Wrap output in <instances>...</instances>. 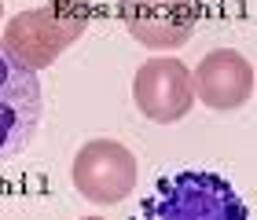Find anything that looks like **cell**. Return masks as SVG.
Segmentation results:
<instances>
[{"label":"cell","instance_id":"8","mask_svg":"<svg viewBox=\"0 0 257 220\" xmlns=\"http://www.w3.org/2000/svg\"><path fill=\"white\" fill-rule=\"evenodd\" d=\"M81 220H103V216H81Z\"/></svg>","mask_w":257,"mask_h":220},{"label":"cell","instance_id":"3","mask_svg":"<svg viewBox=\"0 0 257 220\" xmlns=\"http://www.w3.org/2000/svg\"><path fill=\"white\" fill-rule=\"evenodd\" d=\"M44 114V92L37 70L22 66L0 48V165L19 158L33 143Z\"/></svg>","mask_w":257,"mask_h":220},{"label":"cell","instance_id":"1","mask_svg":"<svg viewBox=\"0 0 257 220\" xmlns=\"http://www.w3.org/2000/svg\"><path fill=\"white\" fill-rule=\"evenodd\" d=\"M133 220H250V213L224 176L209 169H180L151 187Z\"/></svg>","mask_w":257,"mask_h":220},{"label":"cell","instance_id":"7","mask_svg":"<svg viewBox=\"0 0 257 220\" xmlns=\"http://www.w3.org/2000/svg\"><path fill=\"white\" fill-rule=\"evenodd\" d=\"M191 88L209 110H239L253 99V63L235 48L206 52L191 74Z\"/></svg>","mask_w":257,"mask_h":220},{"label":"cell","instance_id":"5","mask_svg":"<svg viewBox=\"0 0 257 220\" xmlns=\"http://www.w3.org/2000/svg\"><path fill=\"white\" fill-rule=\"evenodd\" d=\"M133 99H136V110L155 125H173V121L188 118V110L195 103L191 70L173 55H155L136 70Z\"/></svg>","mask_w":257,"mask_h":220},{"label":"cell","instance_id":"2","mask_svg":"<svg viewBox=\"0 0 257 220\" xmlns=\"http://www.w3.org/2000/svg\"><path fill=\"white\" fill-rule=\"evenodd\" d=\"M88 22H92L88 0H44L41 8L11 15L0 48L11 52L30 70H44L88 30Z\"/></svg>","mask_w":257,"mask_h":220},{"label":"cell","instance_id":"6","mask_svg":"<svg viewBox=\"0 0 257 220\" xmlns=\"http://www.w3.org/2000/svg\"><path fill=\"white\" fill-rule=\"evenodd\" d=\"M125 30L151 52H173L195 37L198 8L191 0H125Z\"/></svg>","mask_w":257,"mask_h":220},{"label":"cell","instance_id":"9","mask_svg":"<svg viewBox=\"0 0 257 220\" xmlns=\"http://www.w3.org/2000/svg\"><path fill=\"white\" fill-rule=\"evenodd\" d=\"M0 22H4V4H0Z\"/></svg>","mask_w":257,"mask_h":220},{"label":"cell","instance_id":"4","mask_svg":"<svg viewBox=\"0 0 257 220\" xmlns=\"http://www.w3.org/2000/svg\"><path fill=\"white\" fill-rule=\"evenodd\" d=\"M136 154L118 140H88L70 161V180L81 198L96 205H118L136 187Z\"/></svg>","mask_w":257,"mask_h":220}]
</instances>
